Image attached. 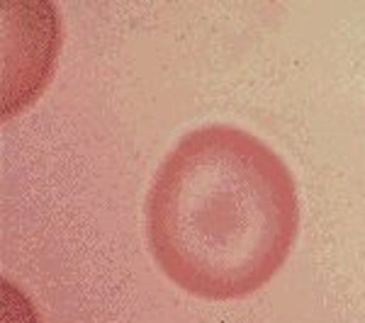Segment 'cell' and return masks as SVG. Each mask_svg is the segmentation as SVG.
I'll list each match as a JSON object with an SVG mask.
<instances>
[{
  "label": "cell",
  "mask_w": 365,
  "mask_h": 323,
  "mask_svg": "<svg viewBox=\"0 0 365 323\" xmlns=\"http://www.w3.org/2000/svg\"><path fill=\"white\" fill-rule=\"evenodd\" d=\"M297 231L290 168L239 127L187 132L146 195V238L156 265L187 295L210 302L261 290L285 265Z\"/></svg>",
  "instance_id": "6da1fadb"
}]
</instances>
